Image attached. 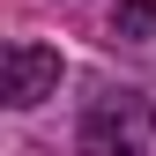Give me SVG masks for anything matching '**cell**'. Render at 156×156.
Listing matches in <instances>:
<instances>
[{
  "label": "cell",
  "instance_id": "obj_1",
  "mask_svg": "<svg viewBox=\"0 0 156 156\" xmlns=\"http://www.w3.org/2000/svg\"><path fill=\"white\" fill-rule=\"evenodd\" d=\"M82 156H156V97L104 89L82 112Z\"/></svg>",
  "mask_w": 156,
  "mask_h": 156
},
{
  "label": "cell",
  "instance_id": "obj_2",
  "mask_svg": "<svg viewBox=\"0 0 156 156\" xmlns=\"http://www.w3.org/2000/svg\"><path fill=\"white\" fill-rule=\"evenodd\" d=\"M60 89V52L45 45H8V60H0V97H8L15 112L45 104V97Z\"/></svg>",
  "mask_w": 156,
  "mask_h": 156
},
{
  "label": "cell",
  "instance_id": "obj_3",
  "mask_svg": "<svg viewBox=\"0 0 156 156\" xmlns=\"http://www.w3.org/2000/svg\"><path fill=\"white\" fill-rule=\"evenodd\" d=\"M112 30L134 37V45H149V37H156V0H126V8L112 15Z\"/></svg>",
  "mask_w": 156,
  "mask_h": 156
}]
</instances>
